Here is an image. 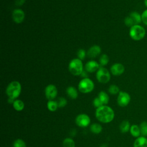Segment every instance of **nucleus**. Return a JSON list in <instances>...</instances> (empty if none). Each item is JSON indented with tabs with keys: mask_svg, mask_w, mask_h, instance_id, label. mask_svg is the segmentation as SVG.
<instances>
[{
	"mask_svg": "<svg viewBox=\"0 0 147 147\" xmlns=\"http://www.w3.org/2000/svg\"><path fill=\"white\" fill-rule=\"evenodd\" d=\"M113 109L106 105H103L96 109L95 117L100 122L107 123L111 122L114 118Z\"/></svg>",
	"mask_w": 147,
	"mask_h": 147,
	"instance_id": "1",
	"label": "nucleus"
},
{
	"mask_svg": "<svg viewBox=\"0 0 147 147\" xmlns=\"http://www.w3.org/2000/svg\"><path fill=\"white\" fill-rule=\"evenodd\" d=\"M21 92V85L18 81L14 80L10 82L7 86L6 93L9 98L13 99L14 100L20 96Z\"/></svg>",
	"mask_w": 147,
	"mask_h": 147,
	"instance_id": "2",
	"label": "nucleus"
},
{
	"mask_svg": "<svg viewBox=\"0 0 147 147\" xmlns=\"http://www.w3.org/2000/svg\"><path fill=\"white\" fill-rule=\"evenodd\" d=\"M129 34L133 40L138 41L142 40L145 37L146 30L144 26L140 24L134 25L130 28Z\"/></svg>",
	"mask_w": 147,
	"mask_h": 147,
	"instance_id": "3",
	"label": "nucleus"
},
{
	"mask_svg": "<svg viewBox=\"0 0 147 147\" xmlns=\"http://www.w3.org/2000/svg\"><path fill=\"white\" fill-rule=\"evenodd\" d=\"M68 69L72 75L75 76L80 75L83 71V65L82 60L78 58L72 59L68 65Z\"/></svg>",
	"mask_w": 147,
	"mask_h": 147,
	"instance_id": "4",
	"label": "nucleus"
},
{
	"mask_svg": "<svg viewBox=\"0 0 147 147\" xmlns=\"http://www.w3.org/2000/svg\"><path fill=\"white\" fill-rule=\"evenodd\" d=\"M141 22V14L135 11L130 13L129 15L126 17L124 20L125 25L130 28L134 25L140 24Z\"/></svg>",
	"mask_w": 147,
	"mask_h": 147,
	"instance_id": "5",
	"label": "nucleus"
},
{
	"mask_svg": "<svg viewBox=\"0 0 147 147\" xmlns=\"http://www.w3.org/2000/svg\"><path fill=\"white\" fill-rule=\"evenodd\" d=\"M94 88V82L89 78H83L78 84V89L80 92L84 94L91 92Z\"/></svg>",
	"mask_w": 147,
	"mask_h": 147,
	"instance_id": "6",
	"label": "nucleus"
},
{
	"mask_svg": "<svg viewBox=\"0 0 147 147\" xmlns=\"http://www.w3.org/2000/svg\"><path fill=\"white\" fill-rule=\"evenodd\" d=\"M96 78L99 82L107 83L110 80L111 76L109 71L106 68L100 67L96 72Z\"/></svg>",
	"mask_w": 147,
	"mask_h": 147,
	"instance_id": "7",
	"label": "nucleus"
},
{
	"mask_svg": "<svg viewBox=\"0 0 147 147\" xmlns=\"http://www.w3.org/2000/svg\"><path fill=\"white\" fill-rule=\"evenodd\" d=\"M130 95L125 91H120L117 97V103L120 107H126L130 102Z\"/></svg>",
	"mask_w": 147,
	"mask_h": 147,
	"instance_id": "8",
	"label": "nucleus"
},
{
	"mask_svg": "<svg viewBox=\"0 0 147 147\" xmlns=\"http://www.w3.org/2000/svg\"><path fill=\"white\" fill-rule=\"evenodd\" d=\"M76 124L81 127H86L89 126L91 122V119L89 116L86 114H80L75 118Z\"/></svg>",
	"mask_w": 147,
	"mask_h": 147,
	"instance_id": "9",
	"label": "nucleus"
},
{
	"mask_svg": "<svg viewBox=\"0 0 147 147\" xmlns=\"http://www.w3.org/2000/svg\"><path fill=\"white\" fill-rule=\"evenodd\" d=\"M45 95L49 100H53L57 95V90L53 84H49L45 88Z\"/></svg>",
	"mask_w": 147,
	"mask_h": 147,
	"instance_id": "10",
	"label": "nucleus"
},
{
	"mask_svg": "<svg viewBox=\"0 0 147 147\" xmlns=\"http://www.w3.org/2000/svg\"><path fill=\"white\" fill-rule=\"evenodd\" d=\"M13 20L17 24L21 23L25 18V13L24 11L20 9H17L13 11L12 13Z\"/></svg>",
	"mask_w": 147,
	"mask_h": 147,
	"instance_id": "11",
	"label": "nucleus"
},
{
	"mask_svg": "<svg viewBox=\"0 0 147 147\" xmlns=\"http://www.w3.org/2000/svg\"><path fill=\"white\" fill-rule=\"evenodd\" d=\"M125 68L123 64L121 63H115L113 64L110 68L111 74L114 76H119L123 74Z\"/></svg>",
	"mask_w": 147,
	"mask_h": 147,
	"instance_id": "12",
	"label": "nucleus"
},
{
	"mask_svg": "<svg viewBox=\"0 0 147 147\" xmlns=\"http://www.w3.org/2000/svg\"><path fill=\"white\" fill-rule=\"evenodd\" d=\"M100 67V64L94 60L89 61L85 65L86 71L90 73L98 71Z\"/></svg>",
	"mask_w": 147,
	"mask_h": 147,
	"instance_id": "13",
	"label": "nucleus"
},
{
	"mask_svg": "<svg viewBox=\"0 0 147 147\" xmlns=\"http://www.w3.org/2000/svg\"><path fill=\"white\" fill-rule=\"evenodd\" d=\"M101 52V48L98 45H94L88 49L87 55L90 58H95Z\"/></svg>",
	"mask_w": 147,
	"mask_h": 147,
	"instance_id": "14",
	"label": "nucleus"
},
{
	"mask_svg": "<svg viewBox=\"0 0 147 147\" xmlns=\"http://www.w3.org/2000/svg\"><path fill=\"white\" fill-rule=\"evenodd\" d=\"M133 147H147V138L144 136H140L135 140Z\"/></svg>",
	"mask_w": 147,
	"mask_h": 147,
	"instance_id": "15",
	"label": "nucleus"
},
{
	"mask_svg": "<svg viewBox=\"0 0 147 147\" xmlns=\"http://www.w3.org/2000/svg\"><path fill=\"white\" fill-rule=\"evenodd\" d=\"M66 92L68 96L72 99H75L78 96V90L74 87H72V86L68 87L66 90Z\"/></svg>",
	"mask_w": 147,
	"mask_h": 147,
	"instance_id": "16",
	"label": "nucleus"
},
{
	"mask_svg": "<svg viewBox=\"0 0 147 147\" xmlns=\"http://www.w3.org/2000/svg\"><path fill=\"white\" fill-rule=\"evenodd\" d=\"M130 133L131 135L136 138H138L140 136L141 134V131H140V126H138L137 125H132L130 126Z\"/></svg>",
	"mask_w": 147,
	"mask_h": 147,
	"instance_id": "17",
	"label": "nucleus"
},
{
	"mask_svg": "<svg viewBox=\"0 0 147 147\" xmlns=\"http://www.w3.org/2000/svg\"><path fill=\"white\" fill-rule=\"evenodd\" d=\"M13 108L17 111H21L24 109V103L20 99H16L13 103Z\"/></svg>",
	"mask_w": 147,
	"mask_h": 147,
	"instance_id": "18",
	"label": "nucleus"
},
{
	"mask_svg": "<svg viewBox=\"0 0 147 147\" xmlns=\"http://www.w3.org/2000/svg\"><path fill=\"white\" fill-rule=\"evenodd\" d=\"M130 126H131L128 121H126V120L123 121L119 125L120 131L123 133H127V131H129L130 130Z\"/></svg>",
	"mask_w": 147,
	"mask_h": 147,
	"instance_id": "19",
	"label": "nucleus"
},
{
	"mask_svg": "<svg viewBox=\"0 0 147 147\" xmlns=\"http://www.w3.org/2000/svg\"><path fill=\"white\" fill-rule=\"evenodd\" d=\"M98 97L100 99V100L102 101L104 105H106L107 104H108L110 100V98L106 92L103 91L99 92Z\"/></svg>",
	"mask_w": 147,
	"mask_h": 147,
	"instance_id": "20",
	"label": "nucleus"
},
{
	"mask_svg": "<svg viewBox=\"0 0 147 147\" xmlns=\"http://www.w3.org/2000/svg\"><path fill=\"white\" fill-rule=\"evenodd\" d=\"M90 131L94 134H99L102 131V126L98 123H94L90 126Z\"/></svg>",
	"mask_w": 147,
	"mask_h": 147,
	"instance_id": "21",
	"label": "nucleus"
},
{
	"mask_svg": "<svg viewBox=\"0 0 147 147\" xmlns=\"http://www.w3.org/2000/svg\"><path fill=\"white\" fill-rule=\"evenodd\" d=\"M47 105L48 109L50 111H52V112L55 111L57 109V108L59 107L57 101H55V100H48V102H47Z\"/></svg>",
	"mask_w": 147,
	"mask_h": 147,
	"instance_id": "22",
	"label": "nucleus"
},
{
	"mask_svg": "<svg viewBox=\"0 0 147 147\" xmlns=\"http://www.w3.org/2000/svg\"><path fill=\"white\" fill-rule=\"evenodd\" d=\"M63 147H75L74 140L71 138H65L63 141Z\"/></svg>",
	"mask_w": 147,
	"mask_h": 147,
	"instance_id": "23",
	"label": "nucleus"
},
{
	"mask_svg": "<svg viewBox=\"0 0 147 147\" xmlns=\"http://www.w3.org/2000/svg\"><path fill=\"white\" fill-rule=\"evenodd\" d=\"M140 128L141 131V134L144 137L147 136V122H142L140 125Z\"/></svg>",
	"mask_w": 147,
	"mask_h": 147,
	"instance_id": "24",
	"label": "nucleus"
},
{
	"mask_svg": "<svg viewBox=\"0 0 147 147\" xmlns=\"http://www.w3.org/2000/svg\"><path fill=\"white\" fill-rule=\"evenodd\" d=\"M109 61V58L106 54H103L99 58V64L100 66H105L108 64Z\"/></svg>",
	"mask_w": 147,
	"mask_h": 147,
	"instance_id": "25",
	"label": "nucleus"
},
{
	"mask_svg": "<svg viewBox=\"0 0 147 147\" xmlns=\"http://www.w3.org/2000/svg\"><path fill=\"white\" fill-rule=\"evenodd\" d=\"M108 91L110 94L112 95H115L118 94L119 91V88L115 84H111L109 86Z\"/></svg>",
	"mask_w": 147,
	"mask_h": 147,
	"instance_id": "26",
	"label": "nucleus"
},
{
	"mask_svg": "<svg viewBox=\"0 0 147 147\" xmlns=\"http://www.w3.org/2000/svg\"><path fill=\"white\" fill-rule=\"evenodd\" d=\"M13 147H26V145L24 140L22 139H17L16 140L13 145Z\"/></svg>",
	"mask_w": 147,
	"mask_h": 147,
	"instance_id": "27",
	"label": "nucleus"
},
{
	"mask_svg": "<svg viewBox=\"0 0 147 147\" xmlns=\"http://www.w3.org/2000/svg\"><path fill=\"white\" fill-rule=\"evenodd\" d=\"M57 104H58V106L60 108H63L67 104V100L65 98H63V97H60L57 100Z\"/></svg>",
	"mask_w": 147,
	"mask_h": 147,
	"instance_id": "28",
	"label": "nucleus"
},
{
	"mask_svg": "<svg viewBox=\"0 0 147 147\" xmlns=\"http://www.w3.org/2000/svg\"><path fill=\"white\" fill-rule=\"evenodd\" d=\"M93 105L95 107H96V109L103 106L104 105L103 104V103L102 102V101L100 100V99L98 97H96L95 98H94V100H93Z\"/></svg>",
	"mask_w": 147,
	"mask_h": 147,
	"instance_id": "29",
	"label": "nucleus"
},
{
	"mask_svg": "<svg viewBox=\"0 0 147 147\" xmlns=\"http://www.w3.org/2000/svg\"><path fill=\"white\" fill-rule=\"evenodd\" d=\"M141 20L142 22L147 26V9L144 10L141 13Z\"/></svg>",
	"mask_w": 147,
	"mask_h": 147,
	"instance_id": "30",
	"label": "nucleus"
},
{
	"mask_svg": "<svg viewBox=\"0 0 147 147\" xmlns=\"http://www.w3.org/2000/svg\"><path fill=\"white\" fill-rule=\"evenodd\" d=\"M77 56L78 57V59H79L81 60L84 59L85 57H86V53L85 51L83 49H80L78 52Z\"/></svg>",
	"mask_w": 147,
	"mask_h": 147,
	"instance_id": "31",
	"label": "nucleus"
},
{
	"mask_svg": "<svg viewBox=\"0 0 147 147\" xmlns=\"http://www.w3.org/2000/svg\"><path fill=\"white\" fill-rule=\"evenodd\" d=\"M25 2V0H16L15 3L17 6H21Z\"/></svg>",
	"mask_w": 147,
	"mask_h": 147,
	"instance_id": "32",
	"label": "nucleus"
},
{
	"mask_svg": "<svg viewBox=\"0 0 147 147\" xmlns=\"http://www.w3.org/2000/svg\"><path fill=\"white\" fill-rule=\"evenodd\" d=\"M87 72H88L86 71H83L80 75H81L82 77L84 78H87V76H88V74H87Z\"/></svg>",
	"mask_w": 147,
	"mask_h": 147,
	"instance_id": "33",
	"label": "nucleus"
},
{
	"mask_svg": "<svg viewBox=\"0 0 147 147\" xmlns=\"http://www.w3.org/2000/svg\"><path fill=\"white\" fill-rule=\"evenodd\" d=\"M144 5L147 7V0H144Z\"/></svg>",
	"mask_w": 147,
	"mask_h": 147,
	"instance_id": "34",
	"label": "nucleus"
}]
</instances>
